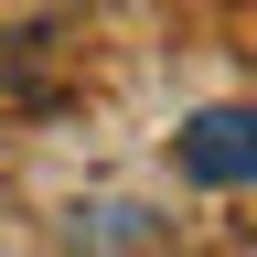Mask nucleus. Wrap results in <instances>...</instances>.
Wrapping results in <instances>:
<instances>
[{
  "instance_id": "1",
  "label": "nucleus",
  "mask_w": 257,
  "mask_h": 257,
  "mask_svg": "<svg viewBox=\"0 0 257 257\" xmlns=\"http://www.w3.org/2000/svg\"><path fill=\"white\" fill-rule=\"evenodd\" d=\"M172 161H182V182H204V193L257 182V107H204L193 128H172Z\"/></svg>"
}]
</instances>
